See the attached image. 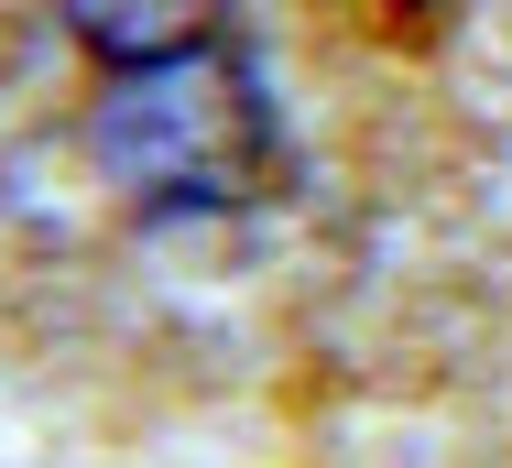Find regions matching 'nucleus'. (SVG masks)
<instances>
[{"instance_id":"f03ea898","label":"nucleus","mask_w":512,"mask_h":468,"mask_svg":"<svg viewBox=\"0 0 512 468\" xmlns=\"http://www.w3.org/2000/svg\"><path fill=\"white\" fill-rule=\"evenodd\" d=\"M66 22H77V44L99 55V66H175V55H207L218 44V22H229V0H66Z\"/></svg>"},{"instance_id":"f257e3e1","label":"nucleus","mask_w":512,"mask_h":468,"mask_svg":"<svg viewBox=\"0 0 512 468\" xmlns=\"http://www.w3.org/2000/svg\"><path fill=\"white\" fill-rule=\"evenodd\" d=\"M99 153L109 175L186 218V207H240V196L273 186V109L262 88L207 44V55H175V66H131L99 109Z\"/></svg>"}]
</instances>
